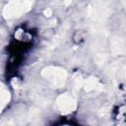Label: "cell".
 I'll list each match as a JSON object with an SVG mask.
<instances>
[{"label": "cell", "mask_w": 126, "mask_h": 126, "mask_svg": "<svg viewBox=\"0 0 126 126\" xmlns=\"http://www.w3.org/2000/svg\"><path fill=\"white\" fill-rule=\"evenodd\" d=\"M63 126V125H62ZM64 126H71V125H64Z\"/></svg>", "instance_id": "6da1fadb"}]
</instances>
